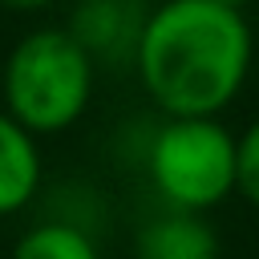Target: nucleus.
I'll use <instances>...</instances> for the list:
<instances>
[{
  "label": "nucleus",
  "mask_w": 259,
  "mask_h": 259,
  "mask_svg": "<svg viewBox=\"0 0 259 259\" xmlns=\"http://www.w3.org/2000/svg\"><path fill=\"white\" fill-rule=\"evenodd\" d=\"M251 61L247 12L214 0H162L146 12L130 65L166 117H219L243 93Z\"/></svg>",
  "instance_id": "f257e3e1"
},
{
  "label": "nucleus",
  "mask_w": 259,
  "mask_h": 259,
  "mask_svg": "<svg viewBox=\"0 0 259 259\" xmlns=\"http://www.w3.org/2000/svg\"><path fill=\"white\" fill-rule=\"evenodd\" d=\"M93 89L97 65L65 28H36L20 36L0 69L4 113L32 138L77 125L93 101Z\"/></svg>",
  "instance_id": "f03ea898"
},
{
  "label": "nucleus",
  "mask_w": 259,
  "mask_h": 259,
  "mask_svg": "<svg viewBox=\"0 0 259 259\" xmlns=\"http://www.w3.org/2000/svg\"><path fill=\"white\" fill-rule=\"evenodd\" d=\"M146 174L170 210L202 214L235 194V134L219 117H166L146 146Z\"/></svg>",
  "instance_id": "7ed1b4c3"
},
{
  "label": "nucleus",
  "mask_w": 259,
  "mask_h": 259,
  "mask_svg": "<svg viewBox=\"0 0 259 259\" xmlns=\"http://www.w3.org/2000/svg\"><path fill=\"white\" fill-rule=\"evenodd\" d=\"M142 20L146 8L138 0H81L65 32L89 53L93 65H125L134 61Z\"/></svg>",
  "instance_id": "20e7f679"
},
{
  "label": "nucleus",
  "mask_w": 259,
  "mask_h": 259,
  "mask_svg": "<svg viewBox=\"0 0 259 259\" xmlns=\"http://www.w3.org/2000/svg\"><path fill=\"white\" fill-rule=\"evenodd\" d=\"M134 259H219V231L202 214L166 210L138 231Z\"/></svg>",
  "instance_id": "39448f33"
},
{
  "label": "nucleus",
  "mask_w": 259,
  "mask_h": 259,
  "mask_svg": "<svg viewBox=\"0 0 259 259\" xmlns=\"http://www.w3.org/2000/svg\"><path fill=\"white\" fill-rule=\"evenodd\" d=\"M40 190V146L0 109V219L24 210Z\"/></svg>",
  "instance_id": "423d86ee"
},
{
  "label": "nucleus",
  "mask_w": 259,
  "mask_h": 259,
  "mask_svg": "<svg viewBox=\"0 0 259 259\" xmlns=\"http://www.w3.org/2000/svg\"><path fill=\"white\" fill-rule=\"evenodd\" d=\"M12 259H101V255H97V243L81 227L49 219V223L28 227L16 239Z\"/></svg>",
  "instance_id": "0eeeda50"
},
{
  "label": "nucleus",
  "mask_w": 259,
  "mask_h": 259,
  "mask_svg": "<svg viewBox=\"0 0 259 259\" xmlns=\"http://www.w3.org/2000/svg\"><path fill=\"white\" fill-rule=\"evenodd\" d=\"M235 190L251 206H259V117L243 134H235Z\"/></svg>",
  "instance_id": "6e6552de"
},
{
  "label": "nucleus",
  "mask_w": 259,
  "mask_h": 259,
  "mask_svg": "<svg viewBox=\"0 0 259 259\" xmlns=\"http://www.w3.org/2000/svg\"><path fill=\"white\" fill-rule=\"evenodd\" d=\"M4 8H12V12H40V8H49V4H57V0H0Z\"/></svg>",
  "instance_id": "1a4fd4ad"
},
{
  "label": "nucleus",
  "mask_w": 259,
  "mask_h": 259,
  "mask_svg": "<svg viewBox=\"0 0 259 259\" xmlns=\"http://www.w3.org/2000/svg\"><path fill=\"white\" fill-rule=\"evenodd\" d=\"M214 4H227V8H239V12H243L247 4H259V0H214Z\"/></svg>",
  "instance_id": "9d476101"
}]
</instances>
